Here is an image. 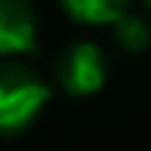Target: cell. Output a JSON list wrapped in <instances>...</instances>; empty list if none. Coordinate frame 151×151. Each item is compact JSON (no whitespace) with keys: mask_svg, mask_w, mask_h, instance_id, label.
<instances>
[{"mask_svg":"<svg viewBox=\"0 0 151 151\" xmlns=\"http://www.w3.org/2000/svg\"><path fill=\"white\" fill-rule=\"evenodd\" d=\"M50 86L34 68L0 62V133H19L40 114Z\"/></svg>","mask_w":151,"mask_h":151,"instance_id":"cell-1","label":"cell"},{"mask_svg":"<svg viewBox=\"0 0 151 151\" xmlns=\"http://www.w3.org/2000/svg\"><path fill=\"white\" fill-rule=\"evenodd\" d=\"M108 77V62L105 52L96 43L83 40V43L68 46L56 62V80L65 93L71 96H93L105 86Z\"/></svg>","mask_w":151,"mask_h":151,"instance_id":"cell-2","label":"cell"},{"mask_svg":"<svg viewBox=\"0 0 151 151\" xmlns=\"http://www.w3.org/2000/svg\"><path fill=\"white\" fill-rule=\"evenodd\" d=\"M37 43V12L31 0H0V56L31 52Z\"/></svg>","mask_w":151,"mask_h":151,"instance_id":"cell-3","label":"cell"},{"mask_svg":"<svg viewBox=\"0 0 151 151\" xmlns=\"http://www.w3.org/2000/svg\"><path fill=\"white\" fill-rule=\"evenodd\" d=\"M133 0H62L65 12L83 25H114Z\"/></svg>","mask_w":151,"mask_h":151,"instance_id":"cell-4","label":"cell"},{"mask_svg":"<svg viewBox=\"0 0 151 151\" xmlns=\"http://www.w3.org/2000/svg\"><path fill=\"white\" fill-rule=\"evenodd\" d=\"M114 37H117V43L123 50L139 52V50H145L151 43V28H148V22L142 16H136V12L127 9L117 22H114Z\"/></svg>","mask_w":151,"mask_h":151,"instance_id":"cell-5","label":"cell"},{"mask_svg":"<svg viewBox=\"0 0 151 151\" xmlns=\"http://www.w3.org/2000/svg\"><path fill=\"white\" fill-rule=\"evenodd\" d=\"M142 6H145V9H148V12H151V0H142Z\"/></svg>","mask_w":151,"mask_h":151,"instance_id":"cell-6","label":"cell"}]
</instances>
